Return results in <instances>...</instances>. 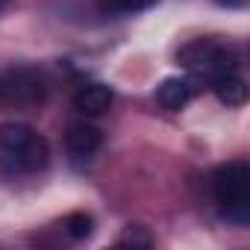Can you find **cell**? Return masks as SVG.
I'll return each mask as SVG.
<instances>
[{"mask_svg":"<svg viewBox=\"0 0 250 250\" xmlns=\"http://www.w3.org/2000/svg\"><path fill=\"white\" fill-rule=\"evenodd\" d=\"M62 229L71 235V238H88L91 235V229H94V221H91V215H85V212H71V215H65V221H62Z\"/></svg>","mask_w":250,"mask_h":250,"instance_id":"10","label":"cell"},{"mask_svg":"<svg viewBox=\"0 0 250 250\" xmlns=\"http://www.w3.org/2000/svg\"><path fill=\"white\" fill-rule=\"evenodd\" d=\"M156 0H97V9L103 15H133L147 6H153Z\"/></svg>","mask_w":250,"mask_h":250,"instance_id":"9","label":"cell"},{"mask_svg":"<svg viewBox=\"0 0 250 250\" xmlns=\"http://www.w3.org/2000/svg\"><path fill=\"white\" fill-rule=\"evenodd\" d=\"M109 106H112V91L103 83H85L74 91V109L80 115L94 118V115H103Z\"/></svg>","mask_w":250,"mask_h":250,"instance_id":"6","label":"cell"},{"mask_svg":"<svg viewBox=\"0 0 250 250\" xmlns=\"http://www.w3.org/2000/svg\"><path fill=\"white\" fill-rule=\"evenodd\" d=\"M0 94H6L12 103L18 106H27V109H36L44 103L47 97V83L39 71L33 68H18V71H9V77L0 83Z\"/></svg>","mask_w":250,"mask_h":250,"instance_id":"4","label":"cell"},{"mask_svg":"<svg viewBox=\"0 0 250 250\" xmlns=\"http://www.w3.org/2000/svg\"><path fill=\"white\" fill-rule=\"evenodd\" d=\"M191 94H194L191 83H188V80H180V77H171V80H165V83L156 88V100H159V106L168 109V112H180V109L191 100Z\"/></svg>","mask_w":250,"mask_h":250,"instance_id":"8","label":"cell"},{"mask_svg":"<svg viewBox=\"0 0 250 250\" xmlns=\"http://www.w3.org/2000/svg\"><path fill=\"white\" fill-rule=\"evenodd\" d=\"M118 244H133V247H136V244H142V247H150V244H153V238H150V232H147L145 227H139V224H136V227H127V229L118 235Z\"/></svg>","mask_w":250,"mask_h":250,"instance_id":"11","label":"cell"},{"mask_svg":"<svg viewBox=\"0 0 250 250\" xmlns=\"http://www.w3.org/2000/svg\"><path fill=\"white\" fill-rule=\"evenodd\" d=\"M209 88L215 91V97L224 106H244V100H247V83L235 71H224V74L212 77L209 80Z\"/></svg>","mask_w":250,"mask_h":250,"instance_id":"7","label":"cell"},{"mask_svg":"<svg viewBox=\"0 0 250 250\" xmlns=\"http://www.w3.org/2000/svg\"><path fill=\"white\" fill-rule=\"evenodd\" d=\"M177 65L203 74L206 83L224 71H235L238 65V50L232 44H224L218 39H191L177 50Z\"/></svg>","mask_w":250,"mask_h":250,"instance_id":"3","label":"cell"},{"mask_svg":"<svg viewBox=\"0 0 250 250\" xmlns=\"http://www.w3.org/2000/svg\"><path fill=\"white\" fill-rule=\"evenodd\" d=\"M3 3H6V0H0V9H3Z\"/></svg>","mask_w":250,"mask_h":250,"instance_id":"13","label":"cell"},{"mask_svg":"<svg viewBox=\"0 0 250 250\" xmlns=\"http://www.w3.org/2000/svg\"><path fill=\"white\" fill-rule=\"evenodd\" d=\"M50 162V145L27 124H3L0 127V174L27 177L39 174Z\"/></svg>","mask_w":250,"mask_h":250,"instance_id":"1","label":"cell"},{"mask_svg":"<svg viewBox=\"0 0 250 250\" xmlns=\"http://www.w3.org/2000/svg\"><path fill=\"white\" fill-rule=\"evenodd\" d=\"M218 6H227V9H241V6H247V0H215Z\"/></svg>","mask_w":250,"mask_h":250,"instance_id":"12","label":"cell"},{"mask_svg":"<svg viewBox=\"0 0 250 250\" xmlns=\"http://www.w3.org/2000/svg\"><path fill=\"white\" fill-rule=\"evenodd\" d=\"M212 197L227 221L244 227L250 221V165L244 159L221 165L212 174Z\"/></svg>","mask_w":250,"mask_h":250,"instance_id":"2","label":"cell"},{"mask_svg":"<svg viewBox=\"0 0 250 250\" xmlns=\"http://www.w3.org/2000/svg\"><path fill=\"white\" fill-rule=\"evenodd\" d=\"M103 145V133L94 127V124H71L68 133H65V147L74 159H91Z\"/></svg>","mask_w":250,"mask_h":250,"instance_id":"5","label":"cell"}]
</instances>
